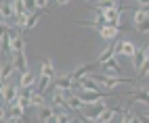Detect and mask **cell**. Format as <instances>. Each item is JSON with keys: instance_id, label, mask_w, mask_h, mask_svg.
Here are the masks:
<instances>
[{"instance_id": "cell-16", "label": "cell", "mask_w": 149, "mask_h": 123, "mask_svg": "<svg viewBox=\"0 0 149 123\" xmlns=\"http://www.w3.org/2000/svg\"><path fill=\"white\" fill-rule=\"evenodd\" d=\"M0 19L2 23L15 19V11H13V2H0Z\"/></svg>"}, {"instance_id": "cell-12", "label": "cell", "mask_w": 149, "mask_h": 123, "mask_svg": "<svg viewBox=\"0 0 149 123\" xmlns=\"http://www.w3.org/2000/svg\"><path fill=\"white\" fill-rule=\"evenodd\" d=\"M95 65H97V63H86V65H80L78 69H74L72 73H69V77L74 79V84H78V81H80L82 77H86V75H91V73H93Z\"/></svg>"}, {"instance_id": "cell-27", "label": "cell", "mask_w": 149, "mask_h": 123, "mask_svg": "<svg viewBox=\"0 0 149 123\" xmlns=\"http://www.w3.org/2000/svg\"><path fill=\"white\" fill-rule=\"evenodd\" d=\"M36 81H38V88H36V94H42V96H44V92L48 90V86H51V79H46V77H42V75H40V77H38Z\"/></svg>"}, {"instance_id": "cell-6", "label": "cell", "mask_w": 149, "mask_h": 123, "mask_svg": "<svg viewBox=\"0 0 149 123\" xmlns=\"http://www.w3.org/2000/svg\"><path fill=\"white\" fill-rule=\"evenodd\" d=\"M147 52H149V44H145V46H136L134 54H132V67L136 69V73H139V71H141V67L145 65Z\"/></svg>"}, {"instance_id": "cell-14", "label": "cell", "mask_w": 149, "mask_h": 123, "mask_svg": "<svg viewBox=\"0 0 149 123\" xmlns=\"http://www.w3.org/2000/svg\"><path fill=\"white\" fill-rule=\"evenodd\" d=\"M134 50H136V46L132 42H128V40H120L116 44V54H122V56H128V58H132Z\"/></svg>"}, {"instance_id": "cell-2", "label": "cell", "mask_w": 149, "mask_h": 123, "mask_svg": "<svg viewBox=\"0 0 149 123\" xmlns=\"http://www.w3.org/2000/svg\"><path fill=\"white\" fill-rule=\"evenodd\" d=\"M134 27L141 36H149V13L147 11H134Z\"/></svg>"}, {"instance_id": "cell-1", "label": "cell", "mask_w": 149, "mask_h": 123, "mask_svg": "<svg viewBox=\"0 0 149 123\" xmlns=\"http://www.w3.org/2000/svg\"><path fill=\"white\" fill-rule=\"evenodd\" d=\"M88 77L103 90H113V88L122 86V84H132V79H128V77H105L103 73H91Z\"/></svg>"}, {"instance_id": "cell-20", "label": "cell", "mask_w": 149, "mask_h": 123, "mask_svg": "<svg viewBox=\"0 0 149 123\" xmlns=\"http://www.w3.org/2000/svg\"><path fill=\"white\" fill-rule=\"evenodd\" d=\"M13 71H15V67H13L11 60H2V65H0V81H2V84H6Z\"/></svg>"}, {"instance_id": "cell-13", "label": "cell", "mask_w": 149, "mask_h": 123, "mask_svg": "<svg viewBox=\"0 0 149 123\" xmlns=\"http://www.w3.org/2000/svg\"><path fill=\"white\" fill-rule=\"evenodd\" d=\"M11 63H13V67L19 71V73H25V71H29L25 52H13V54H11Z\"/></svg>"}, {"instance_id": "cell-8", "label": "cell", "mask_w": 149, "mask_h": 123, "mask_svg": "<svg viewBox=\"0 0 149 123\" xmlns=\"http://www.w3.org/2000/svg\"><path fill=\"white\" fill-rule=\"evenodd\" d=\"M128 102H143V104H147L149 107V88H136V90H132V92H128Z\"/></svg>"}, {"instance_id": "cell-15", "label": "cell", "mask_w": 149, "mask_h": 123, "mask_svg": "<svg viewBox=\"0 0 149 123\" xmlns=\"http://www.w3.org/2000/svg\"><path fill=\"white\" fill-rule=\"evenodd\" d=\"M40 75L46 77V79H51V81L57 77V69H55V65H53L51 58H44L42 63H40Z\"/></svg>"}, {"instance_id": "cell-10", "label": "cell", "mask_w": 149, "mask_h": 123, "mask_svg": "<svg viewBox=\"0 0 149 123\" xmlns=\"http://www.w3.org/2000/svg\"><path fill=\"white\" fill-rule=\"evenodd\" d=\"M76 96L80 98V102H82L84 107H91V104H95V102L103 100V94H101V92H84V90H80Z\"/></svg>"}, {"instance_id": "cell-4", "label": "cell", "mask_w": 149, "mask_h": 123, "mask_svg": "<svg viewBox=\"0 0 149 123\" xmlns=\"http://www.w3.org/2000/svg\"><path fill=\"white\" fill-rule=\"evenodd\" d=\"M0 98H2L8 107H13L15 102H17V98H19V86H15V84H4L2 92H0Z\"/></svg>"}, {"instance_id": "cell-19", "label": "cell", "mask_w": 149, "mask_h": 123, "mask_svg": "<svg viewBox=\"0 0 149 123\" xmlns=\"http://www.w3.org/2000/svg\"><path fill=\"white\" fill-rule=\"evenodd\" d=\"M36 84V75L34 71H25V73H21V79H19V88L25 90V88H34Z\"/></svg>"}, {"instance_id": "cell-9", "label": "cell", "mask_w": 149, "mask_h": 123, "mask_svg": "<svg viewBox=\"0 0 149 123\" xmlns=\"http://www.w3.org/2000/svg\"><path fill=\"white\" fill-rule=\"evenodd\" d=\"M8 36H11V54L13 52H25V38L21 34H17L15 29H8Z\"/></svg>"}, {"instance_id": "cell-34", "label": "cell", "mask_w": 149, "mask_h": 123, "mask_svg": "<svg viewBox=\"0 0 149 123\" xmlns=\"http://www.w3.org/2000/svg\"><path fill=\"white\" fill-rule=\"evenodd\" d=\"M2 88H4V84H2V81H0V92H2Z\"/></svg>"}, {"instance_id": "cell-11", "label": "cell", "mask_w": 149, "mask_h": 123, "mask_svg": "<svg viewBox=\"0 0 149 123\" xmlns=\"http://www.w3.org/2000/svg\"><path fill=\"white\" fill-rule=\"evenodd\" d=\"M101 67H103V75H105V77H124L122 67L116 63V58L107 60V63H105V65H101Z\"/></svg>"}, {"instance_id": "cell-30", "label": "cell", "mask_w": 149, "mask_h": 123, "mask_svg": "<svg viewBox=\"0 0 149 123\" xmlns=\"http://www.w3.org/2000/svg\"><path fill=\"white\" fill-rule=\"evenodd\" d=\"M78 123H95V121H91V119H86V117H82V115H80V119H78Z\"/></svg>"}, {"instance_id": "cell-35", "label": "cell", "mask_w": 149, "mask_h": 123, "mask_svg": "<svg viewBox=\"0 0 149 123\" xmlns=\"http://www.w3.org/2000/svg\"><path fill=\"white\" fill-rule=\"evenodd\" d=\"M69 123H78V121H76V119H72V121H69Z\"/></svg>"}, {"instance_id": "cell-32", "label": "cell", "mask_w": 149, "mask_h": 123, "mask_svg": "<svg viewBox=\"0 0 149 123\" xmlns=\"http://www.w3.org/2000/svg\"><path fill=\"white\" fill-rule=\"evenodd\" d=\"M4 123H19V121H17V119H11V117H6V121H4Z\"/></svg>"}, {"instance_id": "cell-21", "label": "cell", "mask_w": 149, "mask_h": 123, "mask_svg": "<svg viewBox=\"0 0 149 123\" xmlns=\"http://www.w3.org/2000/svg\"><path fill=\"white\" fill-rule=\"evenodd\" d=\"M6 117H11V119H17V121H27V115H25V111L19 107V104H13V107H8L6 111Z\"/></svg>"}, {"instance_id": "cell-26", "label": "cell", "mask_w": 149, "mask_h": 123, "mask_svg": "<svg viewBox=\"0 0 149 123\" xmlns=\"http://www.w3.org/2000/svg\"><path fill=\"white\" fill-rule=\"evenodd\" d=\"M116 117V111H113V107H107L101 115H99V119L95 121V123H111V119Z\"/></svg>"}, {"instance_id": "cell-28", "label": "cell", "mask_w": 149, "mask_h": 123, "mask_svg": "<svg viewBox=\"0 0 149 123\" xmlns=\"http://www.w3.org/2000/svg\"><path fill=\"white\" fill-rule=\"evenodd\" d=\"M46 104V98L42 96V94H32V98H29V107H36V109H40V107H44Z\"/></svg>"}, {"instance_id": "cell-29", "label": "cell", "mask_w": 149, "mask_h": 123, "mask_svg": "<svg viewBox=\"0 0 149 123\" xmlns=\"http://www.w3.org/2000/svg\"><path fill=\"white\" fill-rule=\"evenodd\" d=\"M4 121H6V109L0 107V123H4Z\"/></svg>"}, {"instance_id": "cell-31", "label": "cell", "mask_w": 149, "mask_h": 123, "mask_svg": "<svg viewBox=\"0 0 149 123\" xmlns=\"http://www.w3.org/2000/svg\"><path fill=\"white\" fill-rule=\"evenodd\" d=\"M139 123H149V117H139Z\"/></svg>"}, {"instance_id": "cell-17", "label": "cell", "mask_w": 149, "mask_h": 123, "mask_svg": "<svg viewBox=\"0 0 149 123\" xmlns=\"http://www.w3.org/2000/svg\"><path fill=\"white\" fill-rule=\"evenodd\" d=\"M111 58H116V44H111V42H109V46L103 50L101 54H99V58H97V65H105L107 60H111Z\"/></svg>"}, {"instance_id": "cell-23", "label": "cell", "mask_w": 149, "mask_h": 123, "mask_svg": "<svg viewBox=\"0 0 149 123\" xmlns=\"http://www.w3.org/2000/svg\"><path fill=\"white\" fill-rule=\"evenodd\" d=\"M118 34H120V29H113V27H101L99 29V36H101L105 42H113L118 38Z\"/></svg>"}, {"instance_id": "cell-7", "label": "cell", "mask_w": 149, "mask_h": 123, "mask_svg": "<svg viewBox=\"0 0 149 123\" xmlns=\"http://www.w3.org/2000/svg\"><path fill=\"white\" fill-rule=\"evenodd\" d=\"M59 94L63 96V100H65L67 109L72 111V113H74V111H76V113H80V111L84 109V104L80 102V98H78V96L74 94V92H59Z\"/></svg>"}, {"instance_id": "cell-22", "label": "cell", "mask_w": 149, "mask_h": 123, "mask_svg": "<svg viewBox=\"0 0 149 123\" xmlns=\"http://www.w3.org/2000/svg\"><path fill=\"white\" fill-rule=\"evenodd\" d=\"M44 13H46V11H36V13L29 15V17H27V21H25V27H23L25 32H32V29L38 25V21H40V17H42Z\"/></svg>"}, {"instance_id": "cell-25", "label": "cell", "mask_w": 149, "mask_h": 123, "mask_svg": "<svg viewBox=\"0 0 149 123\" xmlns=\"http://www.w3.org/2000/svg\"><path fill=\"white\" fill-rule=\"evenodd\" d=\"M38 117H40V119L46 123L51 117H55V109H53L51 104H44V107H40V109H38Z\"/></svg>"}, {"instance_id": "cell-18", "label": "cell", "mask_w": 149, "mask_h": 123, "mask_svg": "<svg viewBox=\"0 0 149 123\" xmlns=\"http://www.w3.org/2000/svg\"><path fill=\"white\" fill-rule=\"evenodd\" d=\"M0 52H2V58L6 60V56L11 54V36H8V29L0 36Z\"/></svg>"}, {"instance_id": "cell-5", "label": "cell", "mask_w": 149, "mask_h": 123, "mask_svg": "<svg viewBox=\"0 0 149 123\" xmlns=\"http://www.w3.org/2000/svg\"><path fill=\"white\" fill-rule=\"evenodd\" d=\"M74 88H78V84H74L69 73L59 75V79H55V92H74Z\"/></svg>"}, {"instance_id": "cell-3", "label": "cell", "mask_w": 149, "mask_h": 123, "mask_svg": "<svg viewBox=\"0 0 149 123\" xmlns=\"http://www.w3.org/2000/svg\"><path fill=\"white\" fill-rule=\"evenodd\" d=\"M107 109V102H105V98L103 100H99V102H95V104H91L88 109H82L80 111V115L82 117H86V119H91V121H97L99 119V115Z\"/></svg>"}, {"instance_id": "cell-33", "label": "cell", "mask_w": 149, "mask_h": 123, "mask_svg": "<svg viewBox=\"0 0 149 123\" xmlns=\"http://www.w3.org/2000/svg\"><path fill=\"white\" fill-rule=\"evenodd\" d=\"M46 123H57V117H51V119H48Z\"/></svg>"}, {"instance_id": "cell-24", "label": "cell", "mask_w": 149, "mask_h": 123, "mask_svg": "<svg viewBox=\"0 0 149 123\" xmlns=\"http://www.w3.org/2000/svg\"><path fill=\"white\" fill-rule=\"evenodd\" d=\"M78 86H80L84 92H101V88H99V86L95 84V81H93L91 77H88V75H86V77H82L80 81H78Z\"/></svg>"}]
</instances>
